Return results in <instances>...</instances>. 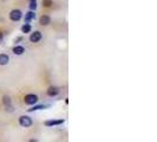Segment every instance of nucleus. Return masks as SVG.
<instances>
[{
	"label": "nucleus",
	"instance_id": "nucleus-1",
	"mask_svg": "<svg viewBox=\"0 0 157 142\" xmlns=\"http://www.w3.org/2000/svg\"><path fill=\"white\" fill-rule=\"evenodd\" d=\"M38 101H39V98H38V96L36 94H28V95H26L24 97V102L27 105H34Z\"/></svg>",
	"mask_w": 157,
	"mask_h": 142
},
{
	"label": "nucleus",
	"instance_id": "nucleus-2",
	"mask_svg": "<svg viewBox=\"0 0 157 142\" xmlns=\"http://www.w3.org/2000/svg\"><path fill=\"white\" fill-rule=\"evenodd\" d=\"M19 124L24 128H30L32 124H33V121L30 116H26V115H22L19 117Z\"/></svg>",
	"mask_w": 157,
	"mask_h": 142
},
{
	"label": "nucleus",
	"instance_id": "nucleus-3",
	"mask_svg": "<svg viewBox=\"0 0 157 142\" xmlns=\"http://www.w3.org/2000/svg\"><path fill=\"white\" fill-rule=\"evenodd\" d=\"M22 18V13L20 10H12L10 12V19L12 21H19Z\"/></svg>",
	"mask_w": 157,
	"mask_h": 142
},
{
	"label": "nucleus",
	"instance_id": "nucleus-4",
	"mask_svg": "<svg viewBox=\"0 0 157 142\" xmlns=\"http://www.w3.org/2000/svg\"><path fill=\"white\" fill-rule=\"evenodd\" d=\"M41 38H43V35H41L40 31H34L33 33L30 35V41L31 43H38V41H41Z\"/></svg>",
	"mask_w": 157,
	"mask_h": 142
},
{
	"label": "nucleus",
	"instance_id": "nucleus-5",
	"mask_svg": "<svg viewBox=\"0 0 157 142\" xmlns=\"http://www.w3.org/2000/svg\"><path fill=\"white\" fill-rule=\"evenodd\" d=\"M64 123V120L63 119H59V120H47L45 121V125L46 127H55V125H60Z\"/></svg>",
	"mask_w": 157,
	"mask_h": 142
},
{
	"label": "nucleus",
	"instance_id": "nucleus-6",
	"mask_svg": "<svg viewBox=\"0 0 157 142\" xmlns=\"http://www.w3.org/2000/svg\"><path fill=\"white\" fill-rule=\"evenodd\" d=\"M59 88L57 86H50L49 89H47V91H46V94H47V96H50V97H55V96H57L59 94Z\"/></svg>",
	"mask_w": 157,
	"mask_h": 142
},
{
	"label": "nucleus",
	"instance_id": "nucleus-7",
	"mask_svg": "<svg viewBox=\"0 0 157 142\" xmlns=\"http://www.w3.org/2000/svg\"><path fill=\"white\" fill-rule=\"evenodd\" d=\"M39 23H40V25H43V26H47L49 24H51V18H50L49 16L44 14V16L40 17Z\"/></svg>",
	"mask_w": 157,
	"mask_h": 142
},
{
	"label": "nucleus",
	"instance_id": "nucleus-8",
	"mask_svg": "<svg viewBox=\"0 0 157 142\" xmlns=\"http://www.w3.org/2000/svg\"><path fill=\"white\" fill-rule=\"evenodd\" d=\"M12 51H13L14 55H17V56H21V55H24L25 49H24V46H21V45H16V46L13 47Z\"/></svg>",
	"mask_w": 157,
	"mask_h": 142
},
{
	"label": "nucleus",
	"instance_id": "nucleus-9",
	"mask_svg": "<svg viewBox=\"0 0 157 142\" xmlns=\"http://www.w3.org/2000/svg\"><path fill=\"white\" fill-rule=\"evenodd\" d=\"M36 19V13L34 11H28L26 14H25V23H30V21L34 20Z\"/></svg>",
	"mask_w": 157,
	"mask_h": 142
},
{
	"label": "nucleus",
	"instance_id": "nucleus-10",
	"mask_svg": "<svg viewBox=\"0 0 157 142\" xmlns=\"http://www.w3.org/2000/svg\"><path fill=\"white\" fill-rule=\"evenodd\" d=\"M8 62H10L8 55H6V53H1L0 55V65H7Z\"/></svg>",
	"mask_w": 157,
	"mask_h": 142
},
{
	"label": "nucleus",
	"instance_id": "nucleus-11",
	"mask_svg": "<svg viewBox=\"0 0 157 142\" xmlns=\"http://www.w3.org/2000/svg\"><path fill=\"white\" fill-rule=\"evenodd\" d=\"M31 30H32V27H31L30 23H25V24L21 26V32H22V33H30Z\"/></svg>",
	"mask_w": 157,
	"mask_h": 142
},
{
	"label": "nucleus",
	"instance_id": "nucleus-12",
	"mask_svg": "<svg viewBox=\"0 0 157 142\" xmlns=\"http://www.w3.org/2000/svg\"><path fill=\"white\" fill-rule=\"evenodd\" d=\"M2 100H4L2 102H4V104L6 105V108H8L7 110L11 111V110H12V104H11V100H10V97H8V96H5Z\"/></svg>",
	"mask_w": 157,
	"mask_h": 142
},
{
	"label": "nucleus",
	"instance_id": "nucleus-13",
	"mask_svg": "<svg viewBox=\"0 0 157 142\" xmlns=\"http://www.w3.org/2000/svg\"><path fill=\"white\" fill-rule=\"evenodd\" d=\"M45 108H49V105H44V104H40V105H34L33 108L28 109L27 111H28V113H32V111H37V110H41V109H45Z\"/></svg>",
	"mask_w": 157,
	"mask_h": 142
},
{
	"label": "nucleus",
	"instance_id": "nucleus-14",
	"mask_svg": "<svg viewBox=\"0 0 157 142\" xmlns=\"http://www.w3.org/2000/svg\"><path fill=\"white\" fill-rule=\"evenodd\" d=\"M31 11H36L37 8V0H30V5H28Z\"/></svg>",
	"mask_w": 157,
	"mask_h": 142
},
{
	"label": "nucleus",
	"instance_id": "nucleus-15",
	"mask_svg": "<svg viewBox=\"0 0 157 142\" xmlns=\"http://www.w3.org/2000/svg\"><path fill=\"white\" fill-rule=\"evenodd\" d=\"M52 0H43V6H45V7H51L52 6Z\"/></svg>",
	"mask_w": 157,
	"mask_h": 142
},
{
	"label": "nucleus",
	"instance_id": "nucleus-16",
	"mask_svg": "<svg viewBox=\"0 0 157 142\" xmlns=\"http://www.w3.org/2000/svg\"><path fill=\"white\" fill-rule=\"evenodd\" d=\"M2 41H4V33H2V32H0V44L2 43Z\"/></svg>",
	"mask_w": 157,
	"mask_h": 142
},
{
	"label": "nucleus",
	"instance_id": "nucleus-17",
	"mask_svg": "<svg viewBox=\"0 0 157 142\" xmlns=\"http://www.w3.org/2000/svg\"><path fill=\"white\" fill-rule=\"evenodd\" d=\"M22 41V38H21V37H19V38L14 39V43H18V41Z\"/></svg>",
	"mask_w": 157,
	"mask_h": 142
}]
</instances>
